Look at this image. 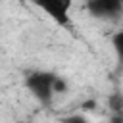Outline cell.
I'll return each instance as SVG.
<instances>
[{
  "label": "cell",
  "mask_w": 123,
  "mask_h": 123,
  "mask_svg": "<svg viewBox=\"0 0 123 123\" xmlns=\"http://www.w3.org/2000/svg\"><path fill=\"white\" fill-rule=\"evenodd\" d=\"M111 44H113V50H115L119 62H123V29L117 31V33L111 37Z\"/></svg>",
  "instance_id": "cell-4"
},
{
  "label": "cell",
  "mask_w": 123,
  "mask_h": 123,
  "mask_svg": "<svg viewBox=\"0 0 123 123\" xmlns=\"http://www.w3.org/2000/svg\"><path fill=\"white\" fill-rule=\"evenodd\" d=\"M108 104H110V110H111L113 113L123 111V96H121V94H111L110 100H108Z\"/></svg>",
  "instance_id": "cell-5"
},
{
  "label": "cell",
  "mask_w": 123,
  "mask_h": 123,
  "mask_svg": "<svg viewBox=\"0 0 123 123\" xmlns=\"http://www.w3.org/2000/svg\"><path fill=\"white\" fill-rule=\"evenodd\" d=\"M54 81H56V75L52 73H46V71H33L29 73L27 77V88L31 90V94L42 102V104H48L52 100V96L56 94L54 92Z\"/></svg>",
  "instance_id": "cell-1"
},
{
  "label": "cell",
  "mask_w": 123,
  "mask_h": 123,
  "mask_svg": "<svg viewBox=\"0 0 123 123\" xmlns=\"http://www.w3.org/2000/svg\"><path fill=\"white\" fill-rule=\"evenodd\" d=\"M62 123H88L83 115H69V117H65Z\"/></svg>",
  "instance_id": "cell-6"
},
{
  "label": "cell",
  "mask_w": 123,
  "mask_h": 123,
  "mask_svg": "<svg viewBox=\"0 0 123 123\" xmlns=\"http://www.w3.org/2000/svg\"><path fill=\"white\" fill-rule=\"evenodd\" d=\"M111 123H123V111H117L111 115Z\"/></svg>",
  "instance_id": "cell-7"
},
{
  "label": "cell",
  "mask_w": 123,
  "mask_h": 123,
  "mask_svg": "<svg viewBox=\"0 0 123 123\" xmlns=\"http://www.w3.org/2000/svg\"><path fill=\"white\" fill-rule=\"evenodd\" d=\"M86 8L92 17L111 19L123 12V2L121 0H86Z\"/></svg>",
  "instance_id": "cell-3"
},
{
  "label": "cell",
  "mask_w": 123,
  "mask_h": 123,
  "mask_svg": "<svg viewBox=\"0 0 123 123\" xmlns=\"http://www.w3.org/2000/svg\"><path fill=\"white\" fill-rule=\"evenodd\" d=\"M35 2L58 25H67L69 23V13H71L73 0H35Z\"/></svg>",
  "instance_id": "cell-2"
},
{
  "label": "cell",
  "mask_w": 123,
  "mask_h": 123,
  "mask_svg": "<svg viewBox=\"0 0 123 123\" xmlns=\"http://www.w3.org/2000/svg\"><path fill=\"white\" fill-rule=\"evenodd\" d=\"M121 2H123V0H121Z\"/></svg>",
  "instance_id": "cell-8"
}]
</instances>
